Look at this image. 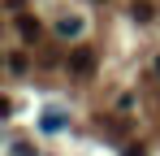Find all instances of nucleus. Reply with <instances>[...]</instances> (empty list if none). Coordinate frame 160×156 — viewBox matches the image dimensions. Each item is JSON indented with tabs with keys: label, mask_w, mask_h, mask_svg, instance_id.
<instances>
[{
	"label": "nucleus",
	"mask_w": 160,
	"mask_h": 156,
	"mask_svg": "<svg viewBox=\"0 0 160 156\" xmlns=\"http://www.w3.org/2000/svg\"><path fill=\"white\" fill-rule=\"evenodd\" d=\"M134 18L147 22V18H152V4H147V0H134Z\"/></svg>",
	"instance_id": "nucleus-4"
},
{
	"label": "nucleus",
	"mask_w": 160,
	"mask_h": 156,
	"mask_svg": "<svg viewBox=\"0 0 160 156\" xmlns=\"http://www.w3.org/2000/svg\"><path fill=\"white\" fill-rule=\"evenodd\" d=\"M126 156H143V148H126Z\"/></svg>",
	"instance_id": "nucleus-8"
},
{
	"label": "nucleus",
	"mask_w": 160,
	"mask_h": 156,
	"mask_svg": "<svg viewBox=\"0 0 160 156\" xmlns=\"http://www.w3.org/2000/svg\"><path fill=\"white\" fill-rule=\"evenodd\" d=\"M18 30H22V39H30V44L39 39V22H35V18H26V13L18 18Z\"/></svg>",
	"instance_id": "nucleus-2"
},
{
	"label": "nucleus",
	"mask_w": 160,
	"mask_h": 156,
	"mask_svg": "<svg viewBox=\"0 0 160 156\" xmlns=\"http://www.w3.org/2000/svg\"><path fill=\"white\" fill-rule=\"evenodd\" d=\"M69 70H74V74H91V70H95V52H91V48H74Z\"/></svg>",
	"instance_id": "nucleus-1"
},
{
	"label": "nucleus",
	"mask_w": 160,
	"mask_h": 156,
	"mask_svg": "<svg viewBox=\"0 0 160 156\" xmlns=\"http://www.w3.org/2000/svg\"><path fill=\"white\" fill-rule=\"evenodd\" d=\"M9 113H13V104H9V96H0V122H4Z\"/></svg>",
	"instance_id": "nucleus-6"
},
{
	"label": "nucleus",
	"mask_w": 160,
	"mask_h": 156,
	"mask_svg": "<svg viewBox=\"0 0 160 156\" xmlns=\"http://www.w3.org/2000/svg\"><path fill=\"white\" fill-rule=\"evenodd\" d=\"M39 126H43V130H61V126H65V113H52V108H48Z\"/></svg>",
	"instance_id": "nucleus-3"
},
{
	"label": "nucleus",
	"mask_w": 160,
	"mask_h": 156,
	"mask_svg": "<svg viewBox=\"0 0 160 156\" xmlns=\"http://www.w3.org/2000/svg\"><path fill=\"white\" fill-rule=\"evenodd\" d=\"M13 156H30V143H18V148H13Z\"/></svg>",
	"instance_id": "nucleus-7"
},
{
	"label": "nucleus",
	"mask_w": 160,
	"mask_h": 156,
	"mask_svg": "<svg viewBox=\"0 0 160 156\" xmlns=\"http://www.w3.org/2000/svg\"><path fill=\"white\" fill-rule=\"evenodd\" d=\"M78 26H82L78 18H61V35H78Z\"/></svg>",
	"instance_id": "nucleus-5"
}]
</instances>
